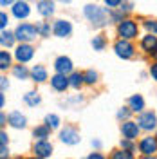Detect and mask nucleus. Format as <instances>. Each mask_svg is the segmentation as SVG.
Returning a JSON list of instances; mask_svg holds the SVG:
<instances>
[{"label":"nucleus","instance_id":"nucleus-1","mask_svg":"<svg viewBox=\"0 0 157 159\" xmlns=\"http://www.w3.org/2000/svg\"><path fill=\"white\" fill-rule=\"evenodd\" d=\"M85 16L94 25H98V27L107 24V11L103 9V7H99V6H92V4L85 6Z\"/></svg>","mask_w":157,"mask_h":159},{"label":"nucleus","instance_id":"nucleus-2","mask_svg":"<svg viewBox=\"0 0 157 159\" xmlns=\"http://www.w3.org/2000/svg\"><path fill=\"white\" fill-rule=\"evenodd\" d=\"M118 34L125 40L136 38L137 36V24L132 20H121L118 25Z\"/></svg>","mask_w":157,"mask_h":159},{"label":"nucleus","instance_id":"nucleus-3","mask_svg":"<svg viewBox=\"0 0 157 159\" xmlns=\"http://www.w3.org/2000/svg\"><path fill=\"white\" fill-rule=\"evenodd\" d=\"M40 31L38 27H34V25H31V24H22L16 27V33H15V36L20 40V42H31V40L36 38V34H38Z\"/></svg>","mask_w":157,"mask_h":159},{"label":"nucleus","instance_id":"nucleus-4","mask_svg":"<svg viewBox=\"0 0 157 159\" xmlns=\"http://www.w3.org/2000/svg\"><path fill=\"white\" fill-rule=\"evenodd\" d=\"M114 51H116V54H118L119 58H123V60H128V58L134 56V45L125 38L118 40L114 43Z\"/></svg>","mask_w":157,"mask_h":159},{"label":"nucleus","instance_id":"nucleus-5","mask_svg":"<svg viewBox=\"0 0 157 159\" xmlns=\"http://www.w3.org/2000/svg\"><path fill=\"white\" fill-rule=\"evenodd\" d=\"M137 125L145 130H154L157 127V118L154 112H143L137 118Z\"/></svg>","mask_w":157,"mask_h":159},{"label":"nucleus","instance_id":"nucleus-6","mask_svg":"<svg viewBox=\"0 0 157 159\" xmlns=\"http://www.w3.org/2000/svg\"><path fill=\"white\" fill-rule=\"evenodd\" d=\"M34 154H36V157H40V159L49 157L51 154H52V145H51L47 139H40V141L34 143Z\"/></svg>","mask_w":157,"mask_h":159},{"label":"nucleus","instance_id":"nucleus-7","mask_svg":"<svg viewBox=\"0 0 157 159\" xmlns=\"http://www.w3.org/2000/svg\"><path fill=\"white\" fill-rule=\"evenodd\" d=\"M139 150L145 154V156H154L157 152V139L148 136V138H143L141 143H139Z\"/></svg>","mask_w":157,"mask_h":159},{"label":"nucleus","instance_id":"nucleus-8","mask_svg":"<svg viewBox=\"0 0 157 159\" xmlns=\"http://www.w3.org/2000/svg\"><path fill=\"white\" fill-rule=\"evenodd\" d=\"M33 54H34V49H33L31 45H27V43H22V45H18V47H16V51H15V56H16V60H18L20 63L29 61V60L33 58Z\"/></svg>","mask_w":157,"mask_h":159},{"label":"nucleus","instance_id":"nucleus-9","mask_svg":"<svg viewBox=\"0 0 157 159\" xmlns=\"http://www.w3.org/2000/svg\"><path fill=\"white\" fill-rule=\"evenodd\" d=\"M139 130H141V127H139L136 121H125L123 127H121L123 138H127V139H136L139 136Z\"/></svg>","mask_w":157,"mask_h":159},{"label":"nucleus","instance_id":"nucleus-10","mask_svg":"<svg viewBox=\"0 0 157 159\" xmlns=\"http://www.w3.org/2000/svg\"><path fill=\"white\" fill-rule=\"evenodd\" d=\"M60 138L63 143H67V145H76L79 141V134L76 129H72V127H67V129L61 130V134H60Z\"/></svg>","mask_w":157,"mask_h":159},{"label":"nucleus","instance_id":"nucleus-11","mask_svg":"<svg viewBox=\"0 0 157 159\" xmlns=\"http://www.w3.org/2000/svg\"><path fill=\"white\" fill-rule=\"evenodd\" d=\"M52 31H54V34H56V36H60V38H65V36H69V34H70L72 25H70V22H67V20H58V22L54 24Z\"/></svg>","mask_w":157,"mask_h":159},{"label":"nucleus","instance_id":"nucleus-12","mask_svg":"<svg viewBox=\"0 0 157 159\" xmlns=\"http://www.w3.org/2000/svg\"><path fill=\"white\" fill-rule=\"evenodd\" d=\"M54 69H56L58 74H69L70 70H72V61L67 56H60L54 61Z\"/></svg>","mask_w":157,"mask_h":159},{"label":"nucleus","instance_id":"nucleus-13","mask_svg":"<svg viewBox=\"0 0 157 159\" xmlns=\"http://www.w3.org/2000/svg\"><path fill=\"white\" fill-rule=\"evenodd\" d=\"M51 85H52V89L54 90H65L67 87L70 85V80L65 76V74H54L52 78H51Z\"/></svg>","mask_w":157,"mask_h":159},{"label":"nucleus","instance_id":"nucleus-14","mask_svg":"<svg viewBox=\"0 0 157 159\" xmlns=\"http://www.w3.org/2000/svg\"><path fill=\"white\" fill-rule=\"evenodd\" d=\"M141 47H143V51H146L148 54H157V36L146 34L141 40Z\"/></svg>","mask_w":157,"mask_h":159},{"label":"nucleus","instance_id":"nucleus-15","mask_svg":"<svg viewBox=\"0 0 157 159\" xmlns=\"http://www.w3.org/2000/svg\"><path fill=\"white\" fill-rule=\"evenodd\" d=\"M29 13H31L29 6H27L24 0H20V2H16V4L13 6V15H15L16 18H27Z\"/></svg>","mask_w":157,"mask_h":159},{"label":"nucleus","instance_id":"nucleus-16","mask_svg":"<svg viewBox=\"0 0 157 159\" xmlns=\"http://www.w3.org/2000/svg\"><path fill=\"white\" fill-rule=\"evenodd\" d=\"M7 121H9L11 127H15V129H24L25 127V116H22L20 112H11Z\"/></svg>","mask_w":157,"mask_h":159},{"label":"nucleus","instance_id":"nucleus-17","mask_svg":"<svg viewBox=\"0 0 157 159\" xmlns=\"http://www.w3.org/2000/svg\"><path fill=\"white\" fill-rule=\"evenodd\" d=\"M38 13L42 16H51L54 13V4L51 0H40L38 2Z\"/></svg>","mask_w":157,"mask_h":159},{"label":"nucleus","instance_id":"nucleus-18","mask_svg":"<svg viewBox=\"0 0 157 159\" xmlns=\"http://www.w3.org/2000/svg\"><path fill=\"white\" fill-rule=\"evenodd\" d=\"M128 105H130L132 112H141V110L145 109V99L141 98L139 94H136V96H132V98L128 99Z\"/></svg>","mask_w":157,"mask_h":159},{"label":"nucleus","instance_id":"nucleus-19","mask_svg":"<svg viewBox=\"0 0 157 159\" xmlns=\"http://www.w3.org/2000/svg\"><path fill=\"white\" fill-rule=\"evenodd\" d=\"M31 76H33L34 81L42 83V81H45V80H47V70H45V67H42V65H34L33 70H31Z\"/></svg>","mask_w":157,"mask_h":159},{"label":"nucleus","instance_id":"nucleus-20","mask_svg":"<svg viewBox=\"0 0 157 159\" xmlns=\"http://www.w3.org/2000/svg\"><path fill=\"white\" fill-rule=\"evenodd\" d=\"M49 127L47 125H42V127H36V129L33 130V136L34 138H38V139H47L49 138Z\"/></svg>","mask_w":157,"mask_h":159},{"label":"nucleus","instance_id":"nucleus-21","mask_svg":"<svg viewBox=\"0 0 157 159\" xmlns=\"http://www.w3.org/2000/svg\"><path fill=\"white\" fill-rule=\"evenodd\" d=\"M24 101H25L29 107H34V105L40 103V96L36 94V92H27V94L24 96Z\"/></svg>","mask_w":157,"mask_h":159},{"label":"nucleus","instance_id":"nucleus-22","mask_svg":"<svg viewBox=\"0 0 157 159\" xmlns=\"http://www.w3.org/2000/svg\"><path fill=\"white\" fill-rule=\"evenodd\" d=\"M70 87H74V89H79V85L85 81V76L83 74H79V72H74L72 76H70Z\"/></svg>","mask_w":157,"mask_h":159},{"label":"nucleus","instance_id":"nucleus-23","mask_svg":"<svg viewBox=\"0 0 157 159\" xmlns=\"http://www.w3.org/2000/svg\"><path fill=\"white\" fill-rule=\"evenodd\" d=\"M45 125H47L51 130H52V129H58V127H60V118L56 116V114H49V116L45 118Z\"/></svg>","mask_w":157,"mask_h":159},{"label":"nucleus","instance_id":"nucleus-24","mask_svg":"<svg viewBox=\"0 0 157 159\" xmlns=\"http://www.w3.org/2000/svg\"><path fill=\"white\" fill-rule=\"evenodd\" d=\"M13 40H15V36L11 34L9 31H2V34H0V42H2L4 47H6V45L11 47V45H13Z\"/></svg>","mask_w":157,"mask_h":159},{"label":"nucleus","instance_id":"nucleus-25","mask_svg":"<svg viewBox=\"0 0 157 159\" xmlns=\"http://www.w3.org/2000/svg\"><path fill=\"white\" fill-rule=\"evenodd\" d=\"M9 63H11V56L7 54V51H2L0 52V69L6 70L9 67Z\"/></svg>","mask_w":157,"mask_h":159},{"label":"nucleus","instance_id":"nucleus-26","mask_svg":"<svg viewBox=\"0 0 157 159\" xmlns=\"http://www.w3.org/2000/svg\"><path fill=\"white\" fill-rule=\"evenodd\" d=\"M13 74H15L16 78H20V80H25L27 76H29V72H27V69H25L24 65H16V67L13 69Z\"/></svg>","mask_w":157,"mask_h":159},{"label":"nucleus","instance_id":"nucleus-27","mask_svg":"<svg viewBox=\"0 0 157 159\" xmlns=\"http://www.w3.org/2000/svg\"><path fill=\"white\" fill-rule=\"evenodd\" d=\"M112 159H134V156H132V152H128V150H116V152L112 154Z\"/></svg>","mask_w":157,"mask_h":159},{"label":"nucleus","instance_id":"nucleus-28","mask_svg":"<svg viewBox=\"0 0 157 159\" xmlns=\"http://www.w3.org/2000/svg\"><path fill=\"white\" fill-rule=\"evenodd\" d=\"M92 47L96 51H101L105 47V38H103V36H96V38L92 40Z\"/></svg>","mask_w":157,"mask_h":159},{"label":"nucleus","instance_id":"nucleus-29","mask_svg":"<svg viewBox=\"0 0 157 159\" xmlns=\"http://www.w3.org/2000/svg\"><path fill=\"white\" fill-rule=\"evenodd\" d=\"M83 76H85V83H96V80H98V72H94V70H87Z\"/></svg>","mask_w":157,"mask_h":159},{"label":"nucleus","instance_id":"nucleus-30","mask_svg":"<svg viewBox=\"0 0 157 159\" xmlns=\"http://www.w3.org/2000/svg\"><path fill=\"white\" fill-rule=\"evenodd\" d=\"M145 27H146L152 34H157V22L155 20H148V22H145Z\"/></svg>","mask_w":157,"mask_h":159},{"label":"nucleus","instance_id":"nucleus-31","mask_svg":"<svg viewBox=\"0 0 157 159\" xmlns=\"http://www.w3.org/2000/svg\"><path fill=\"white\" fill-rule=\"evenodd\" d=\"M121 148H123V150H132V148H134L132 139H125V141H121Z\"/></svg>","mask_w":157,"mask_h":159},{"label":"nucleus","instance_id":"nucleus-32","mask_svg":"<svg viewBox=\"0 0 157 159\" xmlns=\"http://www.w3.org/2000/svg\"><path fill=\"white\" fill-rule=\"evenodd\" d=\"M121 2H123V0H105V4H107L108 7H118Z\"/></svg>","mask_w":157,"mask_h":159},{"label":"nucleus","instance_id":"nucleus-33","mask_svg":"<svg viewBox=\"0 0 157 159\" xmlns=\"http://www.w3.org/2000/svg\"><path fill=\"white\" fill-rule=\"evenodd\" d=\"M38 31L43 34V36H47V34H49V25H47V24H42V25L38 27Z\"/></svg>","mask_w":157,"mask_h":159},{"label":"nucleus","instance_id":"nucleus-34","mask_svg":"<svg viewBox=\"0 0 157 159\" xmlns=\"http://www.w3.org/2000/svg\"><path fill=\"white\" fill-rule=\"evenodd\" d=\"M128 114H130V110L121 109V110L118 112V118H119V119H127V118H128Z\"/></svg>","mask_w":157,"mask_h":159},{"label":"nucleus","instance_id":"nucleus-35","mask_svg":"<svg viewBox=\"0 0 157 159\" xmlns=\"http://www.w3.org/2000/svg\"><path fill=\"white\" fill-rule=\"evenodd\" d=\"M0 25H2V29L7 25V15L6 13H0Z\"/></svg>","mask_w":157,"mask_h":159},{"label":"nucleus","instance_id":"nucleus-36","mask_svg":"<svg viewBox=\"0 0 157 159\" xmlns=\"http://www.w3.org/2000/svg\"><path fill=\"white\" fill-rule=\"evenodd\" d=\"M150 74H152V78L157 81V63H154V65L150 67Z\"/></svg>","mask_w":157,"mask_h":159},{"label":"nucleus","instance_id":"nucleus-37","mask_svg":"<svg viewBox=\"0 0 157 159\" xmlns=\"http://www.w3.org/2000/svg\"><path fill=\"white\" fill-rule=\"evenodd\" d=\"M85 159H105V157H103L99 152H92V154H90V156H87Z\"/></svg>","mask_w":157,"mask_h":159},{"label":"nucleus","instance_id":"nucleus-38","mask_svg":"<svg viewBox=\"0 0 157 159\" xmlns=\"http://www.w3.org/2000/svg\"><path fill=\"white\" fill-rule=\"evenodd\" d=\"M0 80H2V81H0V83H2V90H6L7 89V80L6 78H0Z\"/></svg>","mask_w":157,"mask_h":159},{"label":"nucleus","instance_id":"nucleus-39","mask_svg":"<svg viewBox=\"0 0 157 159\" xmlns=\"http://www.w3.org/2000/svg\"><path fill=\"white\" fill-rule=\"evenodd\" d=\"M0 138H2V145H6V143H7V136H6V132H2V134H0Z\"/></svg>","mask_w":157,"mask_h":159},{"label":"nucleus","instance_id":"nucleus-40","mask_svg":"<svg viewBox=\"0 0 157 159\" xmlns=\"http://www.w3.org/2000/svg\"><path fill=\"white\" fill-rule=\"evenodd\" d=\"M0 2H2V6H4V7H6V6H7V4H11V2H13V0H0Z\"/></svg>","mask_w":157,"mask_h":159},{"label":"nucleus","instance_id":"nucleus-41","mask_svg":"<svg viewBox=\"0 0 157 159\" xmlns=\"http://www.w3.org/2000/svg\"><path fill=\"white\" fill-rule=\"evenodd\" d=\"M141 159H155V157H152V156H145V157H141Z\"/></svg>","mask_w":157,"mask_h":159},{"label":"nucleus","instance_id":"nucleus-42","mask_svg":"<svg viewBox=\"0 0 157 159\" xmlns=\"http://www.w3.org/2000/svg\"><path fill=\"white\" fill-rule=\"evenodd\" d=\"M29 159H34V157H29Z\"/></svg>","mask_w":157,"mask_h":159}]
</instances>
